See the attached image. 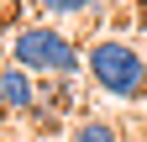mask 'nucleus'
<instances>
[{
	"mask_svg": "<svg viewBox=\"0 0 147 142\" xmlns=\"http://www.w3.org/2000/svg\"><path fill=\"white\" fill-rule=\"evenodd\" d=\"M5 58L16 68H26V74H63V79H74L84 68V47L58 21H32V26H16L5 37Z\"/></svg>",
	"mask_w": 147,
	"mask_h": 142,
	"instance_id": "1",
	"label": "nucleus"
},
{
	"mask_svg": "<svg viewBox=\"0 0 147 142\" xmlns=\"http://www.w3.org/2000/svg\"><path fill=\"white\" fill-rule=\"evenodd\" d=\"M84 74L110 100H147V58L126 37H95L84 47Z\"/></svg>",
	"mask_w": 147,
	"mask_h": 142,
	"instance_id": "2",
	"label": "nucleus"
},
{
	"mask_svg": "<svg viewBox=\"0 0 147 142\" xmlns=\"http://www.w3.org/2000/svg\"><path fill=\"white\" fill-rule=\"evenodd\" d=\"M0 90H5V105H11V116H32V105H37V74H26V68H16L5 63L0 68Z\"/></svg>",
	"mask_w": 147,
	"mask_h": 142,
	"instance_id": "3",
	"label": "nucleus"
},
{
	"mask_svg": "<svg viewBox=\"0 0 147 142\" xmlns=\"http://www.w3.org/2000/svg\"><path fill=\"white\" fill-rule=\"evenodd\" d=\"M37 11H42L47 21H58V26H68V21H84V16H95V11H105V0H37Z\"/></svg>",
	"mask_w": 147,
	"mask_h": 142,
	"instance_id": "4",
	"label": "nucleus"
},
{
	"mask_svg": "<svg viewBox=\"0 0 147 142\" xmlns=\"http://www.w3.org/2000/svg\"><path fill=\"white\" fill-rule=\"evenodd\" d=\"M68 142H121V137H116V121H105V116H84L79 126H74Z\"/></svg>",
	"mask_w": 147,
	"mask_h": 142,
	"instance_id": "5",
	"label": "nucleus"
},
{
	"mask_svg": "<svg viewBox=\"0 0 147 142\" xmlns=\"http://www.w3.org/2000/svg\"><path fill=\"white\" fill-rule=\"evenodd\" d=\"M5 116H11V105H5V90H0V126H5Z\"/></svg>",
	"mask_w": 147,
	"mask_h": 142,
	"instance_id": "6",
	"label": "nucleus"
},
{
	"mask_svg": "<svg viewBox=\"0 0 147 142\" xmlns=\"http://www.w3.org/2000/svg\"><path fill=\"white\" fill-rule=\"evenodd\" d=\"M5 5H11V0H0V16H5Z\"/></svg>",
	"mask_w": 147,
	"mask_h": 142,
	"instance_id": "7",
	"label": "nucleus"
}]
</instances>
